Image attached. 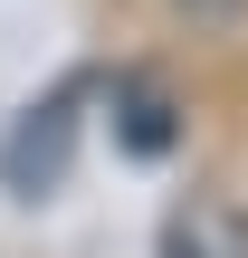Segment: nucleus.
I'll return each mask as SVG.
<instances>
[{
	"mask_svg": "<svg viewBox=\"0 0 248 258\" xmlns=\"http://www.w3.org/2000/svg\"><path fill=\"white\" fill-rule=\"evenodd\" d=\"M115 134H124V153H143V163L172 153V134H182V124H172V86L143 77V67H124V77H115Z\"/></svg>",
	"mask_w": 248,
	"mask_h": 258,
	"instance_id": "obj_3",
	"label": "nucleus"
},
{
	"mask_svg": "<svg viewBox=\"0 0 248 258\" xmlns=\"http://www.w3.org/2000/svg\"><path fill=\"white\" fill-rule=\"evenodd\" d=\"M172 10H182L191 29H239V10H248V0H172Z\"/></svg>",
	"mask_w": 248,
	"mask_h": 258,
	"instance_id": "obj_4",
	"label": "nucleus"
},
{
	"mask_svg": "<svg viewBox=\"0 0 248 258\" xmlns=\"http://www.w3.org/2000/svg\"><path fill=\"white\" fill-rule=\"evenodd\" d=\"M86 96H96V86L67 77V86H48L38 105H19V124L0 134V182H10L19 201H48V191L67 182V153H76V124H86L76 105H86Z\"/></svg>",
	"mask_w": 248,
	"mask_h": 258,
	"instance_id": "obj_1",
	"label": "nucleus"
},
{
	"mask_svg": "<svg viewBox=\"0 0 248 258\" xmlns=\"http://www.w3.org/2000/svg\"><path fill=\"white\" fill-rule=\"evenodd\" d=\"M162 258H248V211L220 191H191L162 211Z\"/></svg>",
	"mask_w": 248,
	"mask_h": 258,
	"instance_id": "obj_2",
	"label": "nucleus"
}]
</instances>
